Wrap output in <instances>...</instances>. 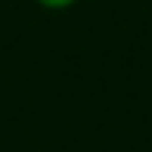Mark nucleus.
Segmentation results:
<instances>
[{
    "label": "nucleus",
    "mask_w": 152,
    "mask_h": 152,
    "mask_svg": "<svg viewBox=\"0 0 152 152\" xmlns=\"http://www.w3.org/2000/svg\"><path fill=\"white\" fill-rule=\"evenodd\" d=\"M40 6H47V10H68V6H75L78 0H37Z\"/></svg>",
    "instance_id": "f257e3e1"
}]
</instances>
